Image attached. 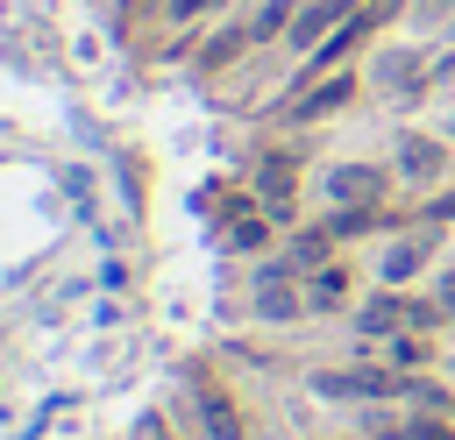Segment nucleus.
I'll return each mask as SVG.
<instances>
[{
	"label": "nucleus",
	"mask_w": 455,
	"mask_h": 440,
	"mask_svg": "<svg viewBox=\"0 0 455 440\" xmlns=\"http://www.w3.org/2000/svg\"><path fill=\"white\" fill-rule=\"evenodd\" d=\"M291 185H299V163H291V156H263V170H256V199H263L270 220H291Z\"/></svg>",
	"instance_id": "nucleus-3"
},
{
	"label": "nucleus",
	"mask_w": 455,
	"mask_h": 440,
	"mask_svg": "<svg viewBox=\"0 0 455 440\" xmlns=\"http://www.w3.org/2000/svg\"><path fill=\"white\" fill-rule=\"evenodd\" d=\"M320 397H405L398 369H320Z\"/></svg>",
	"instance_id": "nucleus-1"
},
{
	"label": "nucleus",
	"mask_w": 455,
	"mask_h": 440,
	"mask_svg": "<svg viewBox=\"0 0 455 440\" xmlns=\"http://www.w3.org/2000/svg\"><path fill=\"white\" fill-rule=\"evenodd\" d=\"M427 220H455V192H441V199L427 206Z\"/></svg>",
	"instance_id": "nucleus-16"
},
{
	"label": "nucleus",
	"mask_w": 455,
	"mask_h": 440,
	"mask_svg": "<svg viewBox=\"0 0 455 440\" xmlns=\"http://www.w3.org/2000/svg\"><path fill=\"white\" fill-rule=\"evenodd\" d=\"M348 305V270L341 263H320L313 284H306V312H341Z\"/></svg>",
	"instance_id": "nucleus-9"
},
{
	"label": "nucleus",
	"mask_w": 455,
	"mask_h": 440,
	"mask_svg": "<svg viewBox=\"0 0 455 440\" xmlns=\"http://www.w3.org/2000/svg\"><path fill=\"white\" fill-rule=\"evenodd\" d=\"M384 170L377 163H334V177H327V192H334V206H384Z\"/></svg>",
	"instance_id": "nucleus-2"
},
{
	"label": "nucleus",
	"mask_w": 455,
	"mask_h": 440,
	"mask_svg": "<svg viewBox=\"0 0 455 440\" xmlns=\"http://www.w3.org/2000/svg\"><path fill=\"white\" fill-rule=\"evenodd\" d=\"M427 7H434V14H441V7H455V0H427Z\"/></svg>",
	"instance_id": "nucleus-18"
},
{
	"label": "nucleus",
	"mask_w": 455,
	"mask_h": 440,
	"mask_svg": "<svg viewBox=\"0 0 455 440\" xmlns=\"http://www.w3.org/2000/svg\"><path fill=\"white\" fill-rule=\"evenodd\" d=\"M242 43H256V35H249V28H228L220 43H206V50H199V71H220V64H228V57H235Z\"/></svg>",
	"instance_id": "nucleus-12"
},
{
	"label": "nucleus",
	"mask_w": 455,
	"mask_h": 440,
	"mask_svg": "<svg viewBox=\"0 0 455 440\" xmlns=\"http://www.w3.org/2000/svg\"><path fill=\"white\" fill-rule=\"evenodd\" d=\"M448 35H455V21H448Z\"/></svg>",
	"instance_id": "nucleus-20"
},
{
	"label": "nucleus",
	"mask_w": 455,
	"mask_h": 440,
	"mask_svg": "<svg viewBox=\"0 0 455 440\" xmlns=\"http://www.w3.org/2000/svg\"><path fill=\"white\" fill-rule=\"evenodd\" d=\"M341 7H363V0H341Z\"/></svg>",
	"instance_id": "nucleus-19"
},
{
	"label": "nucleus",
	"mask_w": 455,
	"mask_h": 440,
	"mask_svg": "<svg viewBox=\"0 0 455 440\" xmlns=\"http://www.w3.org/2000/svg\"><path fill=\"white\" fill-rule=\"evenodd\" d=\"M419 263H427V234H419V241H398V248H384V284H405Z\"/></svg>",
	"instance_id": "nucleus-11"
},
{
	"label": "nucleus",
	"mask_w": 455,
	"mask_h": 440,
	"mask_svg": "<svg viewBox=\"0 0 455 440\" xmlns=\"http://www.w3.org/2000/svg\"><path fill=\"white\" fill-rule=\"evenodd\" d=\"M434 305H441V312H455V270L441 277V298H434Z\"/></svg>",
	"instance_id": "nucleus-17"
},
{
	"label": "nucleus",
	"mask_w": 455,
	"mask_h": 440,
	"mask_svg": "<svg viewBox=\"0 0 455 440\" xmlns=\"http://www.w3.org/2000/svg\"><path fill=\"white\" fill-rule=\"evenodd\" d=\"M412 362H427V334H419V326L391 334V369H412Z\"/></svg>",
	"instance_id": "nucleus-13"
},
{
	"label": "nucleus",
	"mask_w": 455,
	"mask_h": 440,
	"mask_svg": "<svg viewBox=\"0 0 455 440\" xmlns=\"http://www.w3.org/2000/svg\"><path fill=\"white\" fill-rule=\"evenodd\" d=\"M341 14H348L341 0H306V7L291 14V35H284V43H291V50H320V43H327V28H334Z\"/></svg>",
	"instance_id": "nucleus-4"
},
{
	"label": "nucleus",
	"mask_w": 455,
	"mask_h": 440,
	"mask_svg": "<svg viewBox=\"0 0 455 440\" xmlns=\"http://www.w3.org/2000/svg\"><path fill=\"white\" fill-rule=\"evenodd\" d=\"M199 419H206V440H242V412H235L228 390L206 383V376H199Z\"/></svg>",
	"instance_id": "nucleus-6"
},
{
	"label": "nucleus",
	"mask_w": 455,
	"mask_h": 440,
	"mask_svg": "<svg viewBox=\"0 0 455 440\" xmlns=\"http://www.w3.org/2000/svg\"><path fill=\"white\" fill-rule=\"evenodd\" d=\"M441 163H448V149H441L434 135H405V142H398V170H405V177L427 185V177H441Z\"/></svg>",
	"instance_id": "nucleus-8"
},
{
	"label": "nucleus",
	"mask_w": 455,
	"mask_h": 440,
	"mask_svg": "<svg viewBox=\"0 0 455 440\" xmlns=\"http://www.w3.org/2000/svg\"><path fill=\"white\" fill-rule=\"evenodd\" d=\"M334 241H341V234H334L327 220H320V227H299L291 248H284V263H291V270H320V263H334Z\"/></svg>",
	"instance_id": "nucleus-7"
},
{
	"label": "nucleus",
	"mask_w": 455,
	"mask_h": 440,
	"mask_svg": "<svg viewBox=\"0 0 455 440\" xmlns=\"http://www.w3.org/2000/svg\"><path fill=\"white\" fill-rule=\"evenodd\" d=\"M291 14H299L291 0H263V7L249 14V35H256V43H277V35H291Z\"/></svg>",
	"instance_id": "nucleus-10"
},
{
	"label": "nucleus",
	"mask_w": 455,
	"mask_h": 440,
	"mask_svg": "<svg viewBox=\"0 0 455 440\" xmlns=\"http://www.w3.org/2000/svg\"><path fill=\"white\" fill-rule=\"evenodd\" d=\"M355 99V71H334V78H320L306 99H291V121H320V114H334V106H348Z\"/></svg>",
	"instance_id": "nucleus-5"
},
{
	"label": "nucleus",
	"mask_w": 455,
	"mask_h": 440,
	"mask_svg": "<svg viewBox=\"0 0 455 440\" xmlns=\"http://www.w3.org/2000/svg\"><path fill=\"white\" fill-rule=\"evenodd\" d=\"M412 440H455L448 419H412Z\"/></svg>",
	"instance_id": "nucleus-15"
},
{
	"label": "nucleus",
	"mask_w": 455,
	"mask_h": 440,
	"mask_svg": "<svg viewBox=\"0 0 455 440\" xmlns=\"http://www.w3.org/2000/svg\"><path fill=\"white\" fill-rule=\"evenodd\" d=\"M228 241H235V248H263V241H270V220H249V213H242V220L228 227Z\"/></svg>",
	"instance_id": "nucleus-14"
}]
</instances>
